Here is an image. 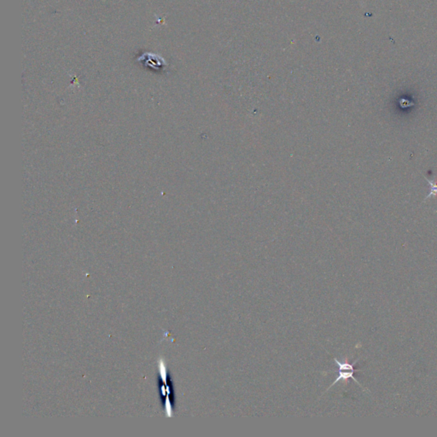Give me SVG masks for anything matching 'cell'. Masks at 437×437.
<instances>
[{"label": "cell", "mask_w": 437, "mask_h": 437, "mask_svg": "<svg viewBox=\"0 0 437 437\" xmlns=\"http://www.w3.org/2000/svg\"><path fill=\"white\" fill-rule=\"evenodd\" d=\"M334 361H335V363L337 365V367H338V376H337V379L334 381L333 384H331V386L327 389V390H330V388L331 386H334L335 384H337V383L339 381H347V379L352 378L354 381L356 383V384L359 385V386H361L362 387V385H361L359 382H358L357 379L355 378V376H354V374L356 371H359L358 370H355V364L357 363V361L354 362V363H348L347 361H338L337 359H334Z\"/></svg>", "instance_id": "cell-1"}, {"label": "cell", "mask_w": 437, "mask_h": 437, "mask_svg": "<svg viewBox=\"0 0 437 437\" xmlns=\"http://www.w3.org/2000/svg\"><path fill=\"white\" fill-rule=\"evenodd\" d=\"M425 178L427 182L429 185V193L428 196L424 199V201H426L428 199L432 198V197H436L437 196V183L435 182V178L434 177L433 180H429L428 178Z\"/></svg>", "instance_id": "cell-2"}]
</instances>
